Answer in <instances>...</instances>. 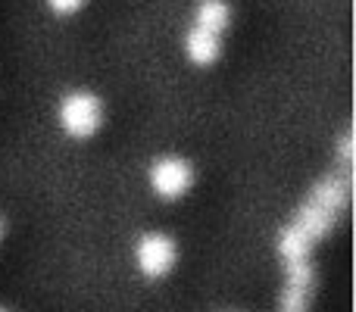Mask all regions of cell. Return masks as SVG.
Segmentation results:
<instances>
[{
	"label": "cell",
	"mask_w": 356,
	"mask_h": 312,
	"mask_svg": "<svg viewBox=\"0 0 356 312\" xmlns=\"http://www.w3.org/2000/svg\"><path fill=\"white\" fill-rule=\"evenodd\" d=\"M60 119L63 131L72 138H91L104 122V104L88 91H72L60 100Z\"/></svg>",
	"instance_id": "obj_1"
},
{
	"label": "cell",
	"mask_w": 356,
	"mask_h": 312,
	"mask_svg": "<svg viewBox=\"0 0 356 312\" xmlns=\"http://www.w3.org/2000/svg\"><path fill=\"white\" fill-rule=\"evenodd\" d=\"M175 259H178L175 240L163 231L144 234L135 247V263L141 269V275H147V278H163L175 265Z\"/></svg>",
	"instance_id": "obj_2"
},
{
	"label": "cell",
	"mask_w": 356,
	"mask_h": 312,
	"mask_svg": "<svg viewBox=\"0 0 356 312\" xmlns=\"http://www.w3.org/2000/svg\"><path fill=\"white\" fill-rule=\"evenodd\" d=\"M194 184V169L188 159L181 156H163L150 165V188L163 197V200H178L181 194H188Z\"/></svg>",
	"instance_id": "obj_3"
},
{
	"label": "cell",
	"mask_w": 356,
	"mask_h": 312,
	"mask_svg": "<svg viewBox=\"0 0 356 312\" xmlns=\"http://www.w3.org/2000/svg\"><path fill=\"white\" fill-rule=\"evenodd\" d=\"M309 200H313L316 206H322V209H328V213L338 215L341 209L347 206V200H350V175H344V172L325 175V178H322V181L313 188Z\"/></svg>",
	"instance_id": "obj_4"
},
{
	"label": "cell",
	"mask_w": 356,
	"mask_h": 312,
	"mask_svg": "<svg viewBox=\"0 0 356 312\" xmlns=\"http://www.w3.org/2000/svg\"><path fill=\"white\" fill-rule=\"evenodd\" d=\"M334 222H338V215H334V213H328V209L316 206L313 200H307L300 209H297V215H294V222H291V225H294L297 231H303L316 244V240H322V238H328V234H332Z\"/></svg>",
	"instance_id": "obj_5"
},
{
	"label": "cell",
	"mask_w": 356,
	"mask_h": 312,
	"mask_svg": "<svg viewBox=\"0 0 356 312\" xmlns=\"http://www.w3.org/2000/svg\"><path fill=\"white\" fill-rule=\"evenodd\" d=\"M219 50H222V41L219 35L207 28H191L188 38H184V56H188L194 66H209V63L219 60Z\"/></svg>",
	"instance_id": "obj_6"
},
{
	"label": "cell",
	"mask_w": 356,
	"mask_h": 312,
	"mask_svg": "<svg viewBox=\"0 0 356 312\" xmlns=\"http://www.w3.org/2000/svg\"><path fill=\"white\" fill-rule=\"evenodd\" d=\"M232 22V6L225 0H197L194 6V25L197 28H207L213 35H222Z\"/></svg>",
	"instance_id": "obj_7"
},
{
	"label": "cell",
	"mask_w": 356,
	"mask_h": 312,
	"mask_svg": "<svg viewBox=\"0 0 356 312\" xmlns=\"http://www.w3.org/2000/svg\"><path fill=\"white\" fill-rule=\"evenodd\" d=\"M309 250H313V240L303 231H297L294 225H288L278 238V253H282L284 263H294V259H309Z\"/></svg>",
	"instance_id": "obj_8"
},
{
	"label": "cell",
	"mask_w": 356,
	"mask_h": 312,
	"mask_svg": "<svg viewBox=\"0 0 356 312\" xmlns=\"http://www.w3.org/2000/svg\"><path fill=\"white\" fill-rule=\"evenodd\" d=\"M313 281H316V272H313V263H309V259H294V263H288V284L291 288L313 290Z\"/></svg>",
	"instance_id": "obj_9"
},
{
	"label": "cell",
	"mask_w": 356,
	"mask_h": 312,
	"mask_svg": "<svg viewBox=\"0 0 356 312\" xmlns=\"http://www.w3.org/2000/svg\"><path fill=\"white\" fill-rule=\"evenodd\" d=\"M307 306H309V290H300V288L284 284V290H282V312H307Z\"/></svg>",
	"instance_id": "obj_10"
},
{
	"label": "cell",
	"mask_w": 356,
	"mask_h": 312,
	"mask_svg": "<svg viewBox=\"0 0 356 312\" xmlns=\"http://www.w3.org/2000/svg\"><path fill=\"white\" fill-rule=\"evenodd\" d=\"M338 163H341V172L350 175V165H353V135L350 131L338 141Z\"/></svg>",
	"instance_id": "obj_11"
},
{
	"label": "cell",
	"mask_w": 356,
	"mask_h": 312,
	"mask_svg": "<svg viewBox=\"0 0 356 312\" xmlns=\"http://www.w3.org/2000/svg\"><path fill=\"white\" fill-rule=\"evenodd\" d=\"M47 6L56 13V16H72L75 10L85 6V0H47Z\"/></svg>",
	"instance_id": "obj_12"
},
{
	"label": "cell",
	"mask_w": 356,
	"mask_h": 312,
	"mask_svg": "<svg viewBox=\"0 0 356 312\" xmlns=\"http://www.w3.org/2000/svg\"><path fill=\"white\" fill-rule=\"evenodd\" d=\"M0 238H3V222H0Z\"/></svg>",
	"instance_id": "obj_13"
},
{
	"label": "cell",
	"mask_w": 356,
	"mask_h": 312,
	"mask_svg": "<svg viewBox=\"0 0 356 312\" xmlns=\"http://www.w3.org/2000/svg\"><path fill=\"white\" fill-rule=\"evenodd\" d=\"M0 312H3V309H0Z\"/></svg>",
	"instance_id": "obj_14"
}]
</instances>
